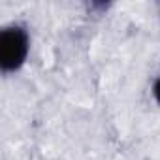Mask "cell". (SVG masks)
Returning <instances> with one entry per match:
<instances>
[{
    "label": "cell",
    "instance_id": "cell-2",
    "mask_svg": "<svg viewBox=\"0 0 160 160\" xmlns=\"http://www.w3.org/2000/svg\"><path fill=\"white\" fill-rule=\"evenodd\" d=\"M152 94H154L156 102H160V79H156V83H154V87H152Z\"/></svg>",
    "mask_w": 160,
    "mask_h": 160
},
{
    "label": "cell",
    "instance_id": "cell-1",
    "mask_svg": "<svg viewBox=\"0 0 160 160\" xmlns=\"http://www.w3.org/2000/svg\"><path fill=\"white\" fill-rule=\"evenodd\" d=\"M28 53V36L21 27H8L0 34V66L2 72H13L23 66Z\"/></svg>",
    "mask_w": 160,
    "mask_h": 160
}]
</instances>
